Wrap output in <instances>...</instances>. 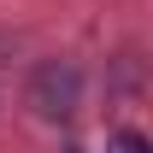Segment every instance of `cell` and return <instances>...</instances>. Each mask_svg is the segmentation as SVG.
Wrapping results in <instances>:
<instances>
[{"label":"cell","mask_w":153,"mask_h":153,"mask_svg":"<svg viewBox=\"0 0 153 153\" xmlns=\"http://www.w3.org/2000/svg\"><path fill=\"white\" fill-rule=\"evenodd\" d=\"M112 153H147V135L141 130H118L112 135Z\"/></svg>","instance_id":"1"}]
</instances>
